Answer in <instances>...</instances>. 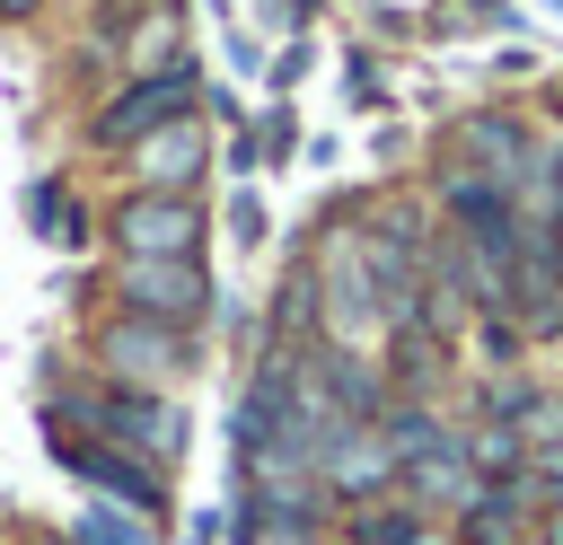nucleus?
Here are the masks:
<instances>
[{"mask_svg": "<svg viewBox=\"0 0 563 545\" xmlns=\"http://www.w3.org/2000/svg\"><path fill=\"white\" fill-rule=\"evenodd\" d=\"M114 299H123L132 316H158V325L185 334V325L211 308V281H202V255H123Z\"/></svg>", "mask_w": 563, "mask_h": 545, "instance_id": "nucleus-1", "label": "nucleus"}, {"mask_svg": "<svg viewBox=\"0 0 563 545\" xmlns=\"http://www.w3.org/2000/svg\"><path fill=\"white\" fill-rule=\"evenodd\" d=\"M176 114H194V70H185V62H158V70H141L123 97L97 105V141H106V149H141V141L167 132Z\"/></svg>", "mask_w": 563, "mask_h": 545, "instance_id": "nucleus-2", "label": "nucleus"}, {"mask_svg": "<svg viewBox=\"0 0 563 545\" xmlns=\"http://www.w3.org/2000/svg\"><path fill=\"white\" fill-rule=\"evenodd\" d=\"M449 158H457V167H475V176H493V185H510V193H528V176L545 167V149L528 141V123H519V114H501V105L457 114Z\"/></svg>", "mask_w": 563, "mask_h": 545, "instance_id": "nucleus-3", "label": "nucleus"}, {"mask_svg": "<svg viewBox=\"0 0 563 545\" xmlns=\"http://www.w3.org/2000/svg\"><path fill=\"white\" fill-rule=\"evenodd\" d=\"M70 413H88L106 440H123L132 457H176L185 448V413L167 404V396H150V387H97L88 404H70Z\"/></svg>", "mask_w": 563, "mask_h": 545, "instance_id": "nucleus-4", "label": "nucleus"}, {"mask_svg": "<svg viewBox=\"0 0 563 545\" xmlns=\"http://www.w3.org/2000/svg\"><path fill=\"white\" fill-rule=\"evenodd\" d=\"M97 360L106 369H123V387H167V378H185V334L176 325H158V316H106L97 325Z\"/></svg>", "mask_w": 563, "mask_h": 545, "instance_id": "nucleus-5", "label": "nucleus"}, {"mask_svg": "<svg viewBox=\"0 0 563 545\" xmlns=\"http://www.w3.org/2000/svg\"><path fill=\"white\" fill-rule=\"evenodd\" d=\"M114 246H123V255H194V246H202L194 193H132V202L114 211Z\"/></svg>", "mask_w": 563, "mask_h": 545, "instance_id": "nucleus-6", "label": "nucleus"}, {"mask_svg": "<svg viewBox=\"0 0 563 545\" xmlns=\"http://www.w3.org/2000/svg\"><path fill=\"white\" fill-rule=\"evenodd\" d=\"M202 167H211V141H202V123H194V114H176L167 132H150V141L132 149L141 193H194V185H202Z\"/></svg>", "mask_w": 563, "mask_h": 545, "instance_id": "nucleus-7", "label": "nucleus"}, {"mask_svg": "<svg viewBox=\"0 0 563 545\" xmlns=\"http://www.w3.org/2000/svg\"><path fill=\"white\" fill-rule=\"evenodd\" d=\"M62 457H70V466H79L97 492H114L132 519H158V501H167V492H158V475H150V466H132L123 448H88V440H62Z\"/></svg>", "mask_w": 563, "mask_h": 545, "instance_id": "nucleus-8", "label": "nucleus"}, {"mask_svg": "<svg viewBox=\"0 0 563 545\" xmlns=\"http://www.w3.org/2000/svg\"><path fill=\"white\" fill-rule=\"evenodd\" d=\"M396 475V457H387V440H378V422H352L343 440H334V457H325V492H378Z\"/></svg>", "mask_w": 563, "mask_h": 545, "instance_id": "nucleus-9", "label": "nucleus"}, {"mask_svg": "<svg viewBox=\"0 0 563 545\" xmlns=\"http://www.w3.org/2000/svg\"><path fill=\"white\" fill-rule=\"evenodd\" d=\"M405 483L422 492V501H449V510H475L493 483L475 475V457H466V440H449V448H431V457H413L405 466Z\"/></svg>", "mask_w": 563, "mask_h": 545, "instance_id": "nucleus-10", "label": "nucleus"}, {"mask_svg": "<svg viewBox=\"0 0 563 545\" xmlns=\"http://www.w3.org/2000/svg\"><path fill=\"white\" fill-rule=\"evenodd\" d=\"M378 440H387V457H396V475H405L413 457H431V448H449L457 431H440V413H431V404H413V396H396V404L378 413Z\"/></svg>", "mask_w": 563, "mask_h": 545, "instance_id": "nucleus-11", "label": "nucleus"}, {"mask_svg": "<svg viewBox=\"0 0 563 545\" xmlns=\"http://www.w3.org/2000/svg\"><path fill=\"white\" fill-rule=\"evenodd\" d=\"M466 457H475V475L501 492V483H519V475H528V457H537V448H528V431H510V422H475V431H466Z\"/></svg>", "mask_w": 563, "mask_h": 545, "instance_id": "nucleus-12", "label": "nucleus"}, {"mask_svg": "<svg viewBox=\"0 0 563 545\" xmlns=\"http://www.w3.org/2000/svg\"><path fill=\"white\" fill-rule=\"evenodd\" d=\"M457 545H528V501L519 492H484L475 510H457Z\"/></svg>", "mask_w": 563, "mask_h": 545, "instance_id": "nucleus-13", "label": "nucleus"}, {"mask_svg": "<svg viewBox=\"0 0 563 545\" xmlns=\"http://www.w3.org/2000/svg\"><path fill=\"white\" fill-rule=\"evenodd\" d=\"M352 545H431V536H422L413 510H396V501H361V510H352Z\"/></svg>", "mask_w": 563, "mask_h": 545, "instance_id": "nucleus-14", "label": "nucleus"}, {"mask_svg": "<svg viewBox=\"0 0 563 545\" xmlns=\"http://www.w3.org/2000/svg\"><path fill=\"white\" fill-rule=\"evenodd\" d=\"M238 545H325L308 519H264V510H246L238 519Z\"/></svg>", "mask_w": 563, "mask_h": 545, "instance_id": "nucleus-15", "label": "nucleus"}, {"mask_svg": "<svg viewBox=\"0 0 563 545\" xmlns=\"http://www.w3.org/2000/svg\"><path fill=\"white\" fill-rule=\"evenodd\" d=\"M79 545H150V536H141L132 519H114V510H88V519H79Z\"/></svg>", "mask_w": 563, "mask_h": 545, "instance_id": "nucleus-16", "label": "nucleus"}, {"mask_svg": "<svg viewBox=\"0 0 563 545\" xmlns=\"http://www.w3.org/2000/svg\"><path fill=\"white\" fill-rule=\"evenodd\" d=\"M229 229H238V237H246V246H255V237H264V211H255V193H238V211H229Z\"/></svg>", "mask_w": 563, "mask_h": 545, "instance_id": "nucleus-17", "label": "nucleus"}, {"mask_svg": "<svg viewBox=\"0 0 563 545\" xmlns=\"http://www.w3.org/2000/svg\"><path fill=\"white\" fill-rule=\"evenodd\" d=\"M554 246H563V149H554Z\"/></svg>", "mask_w": 563, "mask_h": 545, "instance_id": "nucleus-18", "label": "nucleus"}, {"mask_svg": "<svg viewBox=\"0 0 563 545\" xmlns=\"http://www.w3.org/2000/svg\"><path fill=\"white\" fill-rule=\"evenodd\" d=\"M0 18H35V0H0Z\"/></svg>", "mask_w": 563, "mask_h": 545, "instance_id": "nucleus-19", "label": "nucleus"}]
</instances>
